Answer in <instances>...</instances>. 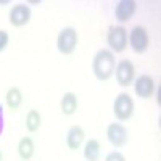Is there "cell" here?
Instances as JSON below:
<instances>
[{
    "label": "cell",
    "mask_w": 161,
    "mask_h": 161,
    "mask_svg": "<svg viewBox=\"0 0 161 161\" xmlns=\"http://www.w3.org/2000/svg\"><path fill=\"white\" fill-rule=\"evenodd\" d=\"M3 129H5V119H3V108L0 105V136L3 134Z\"/></svg>",
    "instance_id": "d6986e66"
},
{
    "label": "cell",
    "mask_w": 161,
    "mask_h": 161,
    "mask_svg": "<svg viewBox=\"0 0 161 161\" xmlns=\"http://www.w3.org/2000/svg\"><path fill=\"white\" fill-rule=\"evenodd\" d=\"M137 10L136 0H119L114 7V18L119 23H127Z\"/></svg>",
    "instance_id": "30bf717a"
},
{
    "label": "cell",
    "mask_w": 161,
    "mask_h": 161,
    "mask_svg": "<svg viewBox=\"0 0 161 161\" xmlns=\"http://www.w3.org/2000/svg\"><path fill=\"white\" fill-rule=\"evenodd\" d=\"M10 44V34L5 29H0V52H3Z\"/></svg>",
    "instance_id": "e0dca14e"
},
{
    "label": "cell",
    "mask_w": 161,
    "mask_h": 161,
    "mask_svg": "<svg viewBox=\"0 0 161 161\" xmlns=\"http://www.w3.org/2000/svg\"><path fill=\"white\" fill-rule=\"evenodd\" d=\"M82 155H84L86 161H100V156H102V145H100V142L97 139H89L84 143Z\"/></svg>",
    "instance_id": "5bb4252c"
},
{
    "label": "cell",
    "mask_w": 161,
    "mask_h": 161,
    "mask_svg": "<svg viewBox=\"0 0 161 161\" xmlns=\"http://www.w3.org/2000/svg\"><path fill=\"white\" fill-rule=\"evenodd\" d=\"M105 161H126V156L121 152H110L108 155L105 156Z\"/></svg>",
    "instance_id": "ac0fdd59"
},
{
    "label": "cell",
    "mask_w": 161,
    "mask_h": 161,
    "mask_svg": "<svg viewBox=\"0 0 161 161\" xmlns=\"http://www.w3.org/2000/svg\"><path fill=\"white\" fill-rule=\"evenodd\" d=\"M42 126V114L39 113V110H29L26 114V129L28 132L34 134L40 129Z\"/></svg>",
    "instance_id": "2e32d148"
},
{
    "label": "cell",
    "mask_w": 161,
    "mask_h": 161,
    "mask_svg": "<svg viewBox=\"0 0 161 161\" xmlns=\"http://www.w3.org/2000/svg\"><path fill=\"white\" fill-rule=\"evenodd\" d=\"M0 161H3V153H2V150H0Z\"/></svg>",
    "instance_id": "44dd1931"
},
{
    "label": "cell",
    "mask_w": 161,
    "mask_h": 161,
    "mask_svg": "<svg viewBox=\"0 0 161 161\" xmlns=\"http://www.w3.org/2000/svg\"><path fill=\"white\" fill-rule=\"evenodd\" d=\"M127 39H129V31L124 26H111L106 34V44L108 50L113 53H121L127 48Z\"/></svg>",
    "instance_id": "7a4b0ae2"
},
{
    "label": "cell",
    "mask_w": 161,
    "mask_h": 161,
    "mask_svg": "<svg viewBox=\"0 0 161 161\" xmlns=\"http://www.w3.org/2000/svg\"><path fill=\"white\" fill-rule=\"evenodd\" d=\"M127 45L132 48L134 53H145L148 50V45H150V37H148V32L143 26H134V28L129 31V39H127Z\"/></svg>",
    "instance_id": "5b68a950"
},
{
    "label": "cell",
    "mask_w": 161,
    "mask_h": 161,
    "mask_svg": "<svg viewBox=\"0 0 161 161\" xmlns=\"http://www.w3.org/2000/svg\"><path fill=\"white\" fill-rule=\"evenodd\" d=\"M10 2H8V0H2V2H0V5H8Z\"/></svg>",
    "instance_id": "ffe728a7"
},
{
    "label": "cell",
    "mask_w": 161,
    "mask_h": 161,
    "mask_svg": "<svg viewBox=\"0 0 161 161\" xmlns=\"http://www.w3.org/2000/svg\"><path fill=\"white\" fill-rule=\"evenodd\" d=\"M16 150H18V156L23 159V161H31L34 153H36V145H34V140L31 137H23L19 139L18 142V147H16Z\"/></svg>",
    "instance_id": "4fadbf2b"
},
{
    "label": "cell",
    "mask_w": 161,
    "mask_h": 161,
    "mask_svg": "<svg viewBox=\"0 0 161 161\" xmlns=\"http://www.w3.org/2000/svg\"><path fill=\"white\" fill-rule=\"evenodd\" d=\"M64 140H66V147H68L69 150L76 152L86 142V130L80 126H71L68 129V132H66V139Z\"/></svg>",
    "instance_id": "8fae6325"
},
{
    "label": "cell",
    "mask_w": 161,
    "mask_h": 161,
    "mask_svg": "<svg viewBox=\"0 0 161 161\" xmlns=\"http://www.w3.org/2000/svg\"><path fill=\"white\" fill-rule=\"evenodd\" d=\"M8 21L13 28H23L31 21V8L28 3H16L13 5L8 13Z\"/></svg>",
    "instance_id": "ba28073f"
},
{
    "label": "cell",
    "mask_w": 161,
    "mask_h": 161,
    "mask_svg": "<svg viewBox=\"0 0 161 161\" xmlns=\"http://www.w3.org/2000/svg\"><path fill=\"white\" fill-rule=\"evenodd\" d=\"M77 106H79V100H77V95L74 92H64L63 97L60 100V108H61V113L64 116H73L76 111H77Z\"/></svg>",
    "instance_id": "7c38bea8"
},
{
    "label": "cell",
    "mask_w": 161,
    "mask_h": 161,
    "mask_svg": "<svg viewBox=\"0 0 161 161\" xmlns=\"http://www.w3.org/2000/svg\"><path fill=\"white\" fill-rule=\"evenodd\" d=\"M134 100L127 92H121L113 102V113L118 121H129L134 116Z\"/></svg>",
    "instance_id": "3957f363"
},
{
    "label": "cell",
    "mask_w": 161,
    "mask_h": 161,
    "mask_svg": "<svg viewBox=\"0 0 161 161\" xmlns=\"http://www.w3.org/2000/svg\"><path fill=\"white\" fill-rule=\"evenodd\" d=\"M77 42H79L77 31L74 28H71V26H68V28H63L58 32L57 48L61 55H71V53H74V50L77 47Z\"/></svg>",
    "instance_id": "277c9868"
},
{
    "label": "cell",
    "mask_w": 161,
    "mask_h": 161,
    "mask_svg": "<svg viewBox=\"0 0 161 161\" xmlns=\"http://www.w3.org/2000/svg\"><path fill=\"white\" fill-rule=\"evenodd\" d=\"M5 103L11 111H18L23 105V92L19 87H10L5 93Z\"/></svg>",
    "instance_id": "9a60e30c"
},
{
    "label": "cell",
    "mask_w": 161,
    "mask_h": 161,
    "mask_svg": "<svg viewBox=\"0 0 161 161\" xmlns=\"http://www.w3.org/2000/svg\"><path fill=\"white\" fill-rule=\"evenodd\" d=\"M106 139L114 148H121L129 142V130L121 123H110L106 126Z\"/></svg>",
    "instance_id": "52a82bcc"
},
{
    "label": "cell",
    "mask_w": 161,
    "mask_h": 161,
    "mask_svg": "<svg viewBox=\"0 0 161 161\" xmlns=\"http://www.w3.org/2000/svg\"><path fill=\"white\" fill-rule=\"evenodd\" d=\"M134 92H136V95L140 97V98H150L153 97V93L156 90V82L155 79L148 74H142L139 77L134 79Z\"/></svg>",
    "instance_id": "9c48e42d"
},
{
    "label": "cell",
    "mask_w": 161,
    "mask_h": 161,
    "mask_svg": "<svg viewBox=\"0 0 161 161\" xmlns=\"http://www.w3.org/2000/svg\"><path fill=\"white\" fill-rule=\"evenodd\" d=\"M116 74V80L121 87H129L134 79H136V68H134V63L130 60H121L116 63L114 66V73Z\"/></svg>",
    "instance_id": "8992f818"
},
{
    "label": "cell",
    "mask_w": 161,
    "mask_h": 161,
    "mask_svg": "<svg viewBox=\"0 0 161 161\" xmlns=\"http://www.w3.org/2000/svg\"><path fill=\"white\" fill-rule=\"evenodd\" d=\"M114 66H116L114 53L110 52L108 48H102L93 55L92 71H93V76H95L100 82H105V80H108L113 76Z\"/></svg>",
    "instance_id": "6da1fadb"
}]
</instances>
